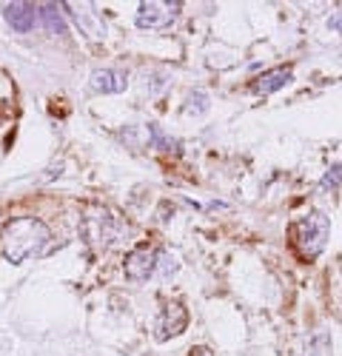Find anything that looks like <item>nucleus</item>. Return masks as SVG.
<instances>
[{
    "label": "nucleus",
    "instance_id": "obj_6",
    "mask_svg": "<svg viewBox=\"0 0 342 356\" xmlns=\"http://www.w3.org/2000/svg\"><path fill=\"white\" fill-rule=\"evenodd\" d=\"M157 254L149 251V248H137L126 257V277L134 280V282H142V280H149L154 271H157Z\"/></svg>",
    "mask_w": 342,
    "mask_h": 356
},
{
    "label": "nucleus",
    "instance_id": "obj_2",
    "mask_svg": "<svg viewBox=\"0 0 342 356\" xmlns=\"http://www.w3.org/2000/svg\"><path fill=\"white\" fill-rule=\"evenodd\" d=\"M328 231H331V222L323 211H311L305 217H300L294 225H291V240L297 245V251L305 257V259H314L323 248H325V240H328Z\"/></svg>",
    "mask_w": 342,
    "mask_h": 356
},
{
    "label": "nucleus",
    "instance_id": "obj_12",
    "mask_svg": "<svg viewBox=\"0 0 342 356\" xmlns=\"http://www.w3.org/2000/svg\"><path fill=\"white\" fill-rule=\"evenodd\" d=\"M149 140H152V145L163 148V152H171V148H177V143H174V140H168L157 126H149Z\"/></svg>",
    "mask_w": 342,
    "mask_h": 356
},
{
    "label": "nucleus",
    "instance_id": "obj_16",
    "mask_svg": "<svg viewBox=\"0 0 342 356\" xmlns=\"http://www.w3.org/2000/svg\"><path fill=\"white\" fill-rule=\"evenodd\" d=\"M328 26H331V29H339V32H342V20H339V17H334Z\"/></svg>",
    "mask_w": 342,
    "mask_h": 356
},
{
    "label": "nucleus",
    "instance_id": "obj_15",
    "mask_svg": "<svg viewBox=\"0 0 342 356\" xmlns=\"http://www.w3.org/2000/svg\"><path fill=\"white\" fill-rule=\"evenodd\" d=\"M328 339L320 334V337H314L311 339V345H308V356H323V345H325Z\"/></svg>",
    "mask_w": 342,
    "mask_h": 356
},
{
    "label": "nucleus",
    "instance_id": "obj_13",
    "mask_svg": "<svg viewBox=\"0 0 342 356\" xmlns=\"http://www.w3.org/2000/svg\"><path fill=\"white\" fill-rule=\"evenodd\" d=\"M339 183H342V163H334V165L328 168V174L323 177L320 186H323V188H336Z\"/></svg>",
    "mask_w": 342,
    "mask_h": 356
},
{
    "label": "nucleus",
    "instance_id": "obj_14",
    "mask_svg": "<svg viewBox=\"0 0 342 356\" xmlns=\"http://www.w3.org/2000/svg\"><path fill=\"white\" fill-rule=\"evenodd\" d=\"M157 259L163 262V277H168V274H174V271H177V259L171 257L168 251H157Z\"/></svg>",
    "mask_w": 342,
    "mask_h": 356
},
{
    "label": "nucleus",
    "instance_id": "obj_5",
    "mask_svg": "<svg viewBox=\"0 0 342 356\" xmlns=\"http://www.w3.org/2000/svg\"><path fill=\"white\" fill-rule=\"evenodd\" d=\"M3 17H6V23L15 29V32H32V29L38 26V20H40V6H35V3H9L6 9H3Z\"/></svg>",
    "mask_w": 342,
    "mask_h": 356
},
{
    "label": "nucleus",
    "instance_id": "obj_8",
    "mask_svg": "<svg viewBox=\"0 0 342 356\" xmlns=\"http://www.w3.org/2000/svg\"><path fill=\"white\" fill-rule=\"evenodd\" d=\"M291 77H294L291 69H274V72H266L251 88H254V95H274V92H279L282 86H288Z\"/></svg>",
    "mask_w": 342,
    "mask_h": 356
},
{
    "label": "nucleus",
    "instance_id": "obj_9",
    "mask_svg": "<svg viewBox=\"0 0 342 356\" xmlns=\"http://www.w3.org/2000/svg\"><path fill=\"white\" fill-rule=\"evenodd\" d=\"M60 9H63V6H57V3H43V6H40V20L51 29L54 35H66V23H63Z\"/></svg>",
    "mask_w": 342,
    "mask_h": 356
},
{
    "label": "nucleus",
    "instance_id": "obj_4",
    "mask_svg": "<svg viewBox=\"0 0 342 356\" xmlns=\"http://www.w3.org/2000/svg\"><path fill=\"white\" fill-rule=\"evenodd\" d=\"M174 9H180V3H140L137 26L140 29H165L174 20Z\"/></svg>",
    "mask_w": 342,
    "mask_h": 356
},
{
    "label": "nucleus",
    "instance_id": "obj_7",
    "mask_svg": "<svg viewBox=\"0 0 342 356\" xmlns=\"http://www.w3.org/2000/svg\"><path fill=\"white\" fill-rule=\"evenodd\" d=\"M126 86H129V77L117 69H97L92 72V88L100 95H120L126 92Z\"/></svg>",
    "mask_w": 342,
    "mask_h": 356
},
{
    "label": "nucleus",
    "instance_id": "obj_10",
    "mask_svg": "<svg viewBox=\"0 0 342 356\" xmlns=\"http://www.w3.org/2000/svg\"><path fill=\"white\" fill-rule=\"evenodd\" d=\"M69 15L77 20V26H80V29H86V35H89V38H97V40H100V38H106V29H103V26H97V23H95V17H92L89 12H69Z\"/></svg>",
    "mask_w": 342,
    "mask_h": 356
},
{
    "label": "nucleus",
    "instance_id": "obj_1",
    "mask_svg": "<svg viewBox=\"0 0 342 356\" xmlns=\"http://www.w3.org/2000/svg\"><path fill=\"white\" fill-rule=\"evenodd\" d=\"M46 245H49V228H46V222H40L35 217L12 220V222H6L3 234H0V251L15 265L26 262L28 257L43 254Z\"/></svg>",
    "mask_w": 342,
    "mask_h": 356
},
{
    "label": "nucleus",
    "instance_id": "obj_3",
    "mask_svg": "<svg viewBox=\"0 0 342 356\" xmlns=\"http://www.w3.org/2000/svg\"><path fill=\"white\" fill-rule=\"evenodd\" d=\"M186 325H188V314H186V308L180 305V302H168L163 311H160V316H157V322H154V337L160 339V342H165L168 337H177V334H183L186 331Z\"/></svg>",
    "mask_w": 342,
    "mask_h": 356
},
{
    "label": "nucleus",
    "instance_id": "obj_11",
    "mask_svg": "<svg viewBox=\"0 0 342 356\" xmlns=\"http://www.w3.org/2000/svg\"><path fill=\"white\" fill-rule=\"evenodd\" d=\"M186 111H188V114H194V117L206 114V111H209V95H206V92H194V95L188 97Z\"/></svg>",
    "mask_w": 342,
    "mask_h": 356
}]
</instances>
